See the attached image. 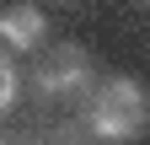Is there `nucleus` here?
Segmentation results:
<instances>
[{
	"label": "nucleus",
	"instance_id": "nucleus-1",
	"mask_svg": "<svg viewBox=\"0 0 150 145\" xmlns=\"http://www.w3.org/2000/svg\"><path fill=\"white\" fill-rule=\"evenodd\" d=\"M86 129L97 140H107V145L150 134V92L139 81H129V75H112L102 86H91V97H86Z\"/></svg>",
	"mask_w": 150,
	"mask_h": 145
},
{
	"label": "nucleus",
	"instance_id": "nucleus-2",
	"mask_svg": "<svg viewBox=\"0 0 150 145\" xmlns=\"http://www.w3.org/2000/svg\"><path fill=\"white\" fill-rule=\"evenodd\" d=\"M32 86H38V97L43 102H86L91 97V54L81 43H54L43 48V59H38L32 70Z\"/></svg>",
	"mask_w": 150,
	"mask_h": 145
},
{
	"label": "nucleus",
	"instance_id": "nucleus-3",
	"mask_svg": "<svg viewBox=\"0 0 150 145\" xmlns=\"http://www.w3.org/2000/svg\"><path fill=\"white\" fill-rule=\"evenodd\" d=\"M43 32H48V22H43V11L38 6H6L0 11V43L6 48H22V54H32V48H43Z\"/></svg>",
	"mask_w": 150,
	"mask_h": 145
},
{
	"label": "nucleus",
	"instance_id": "nucleus-4",
	"mask_svg": "<svg viewBox=\"0 0 150 145\" xmlns=\"http://www.w3.org/2000/svg\"><path fill=\"white\" fill-rule=\"evenodd\" d=\"M16 102V65H11V54L0 48V113Z\"/></svg>",
	"mask_w": 150,
	"mask_h": 145
},
{
	"label": "nucleus",
	"instance_id": "nucleus-5",
	"mask_svg": "<svg viewBox=\"0 0 150 145\" xmlns=\"http://www.w3.org/2000/svg\"><path fill=\"white\" fill-rule=\"evenodd\" d=\"M0 145H22V140H0Z\"/></svg>",
	"mask_w": 150,
	"mask_h": 145
},
{
	"label": "nucleus",
	"instance_id": "nucleus-6",
	"mask_svg": "<svg viewBox=\"0 0 150 145\" xmlns=\"http://www.w3.org/2000/svg\"><path fill=\"white\" fill-rule=\"evenodd\" d=\"M54 6H70V0H54Z\"/></svg>",
	"mask_w": 150,
	"mask_h": 145
}]
</instances>
